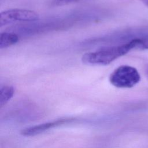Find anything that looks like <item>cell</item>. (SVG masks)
Segmentation results:
<instances>
[{
    "label": "cell",
    "mask_w": 148,
    "mask_h": 148,
    "mask_svg": "<svg viewBox=\"0 0 148 148\" xmlns=\"http://www.w3.org/2000/svg\"><path fill=\"white\" fill-rule=\"evenodd\" d=\"M18 40V37L15 34L9 32L1 33L0 36V48L8 47L16 43Z\"/></svg>",
    "instance_id": "5"
},
{
    "label": "cell",
    "mask_w": 148,
    "mask_h": 148,
    "mask_svg": "<svg viewBox=\"0 0 148 148\" xmlns=\"http://www.w3.org/2000/svg\"><path fill=\"white\" fill-rule=\"evenodd\" d=\"M146 75H147V76L148 77V66H147L146 67Z\"/></svg>",
    "instance_id": "9"
},
{
    "label": "cell",
    "mask_w": 148,
    "mask_h": 148,
    "mask_svg": "<svg viewBox=\"0 0 148 148\" xmlns=\"http://www.w3.org/2000/svg\"><path fill=\"white\" fill-rule=\"evenodd\" d=\"M140 43V37L134 38L121 45L106 47L94 52L86 53L83 55L82 61L84 64L88 65H107L131 50L135 49H139Z\"/></svg>",
    "instance_id": "1"
},
{
    "label": "cell",
    "mask_w": 148,
    "mask_h": 148,
    "mask_svg": "<svg viewBox=\"0 0 148 148\" xmlns=\"http://www.w3.org/2000/svg\"><path fill=\"white\" fill-rule=\"evenodd\" d=\"M14 89L12 86H4L1 88L0 94V105L2 107L13 96Z\"/></svg>",
    "instance_id": "6"
},
{
    "label": "cell",
    "mask_w": 148,
    "mask_h": 148,
    "mask_svg": "<svg viewBox=\"0 0 148 148\" xmlns=\"http://www.w3.org/2000/svg\"><path fill=\"white\" fill-rule=\"evenodd\" d=\"M39 18V14L32 10L10 9L1 13L0 25L2 27L16 21H34L38 20Z\"/></svg>",
    "instance_id": "3"
},
{
    "label": "cell",
    "mask_w": 148,
    "mask_h": 148,
    "mask_svg": "<svg viewBox=\"0 0 148 148\" xmlns=\"http://www.w3.org/2000/svg\"><path fill=\"white\" fill-rule=\"evenodd\" d=\"M140 79L138 70L131 66L124 65L117 68L110 75V83L117 88H131Z\"/></svg>",
    "instance_id": "2"
},
{
    "label": "cell",
    "mask_w": 148,
    "mask_h": 148,
    "mask_svg": "<svg viewBox=\"0 0 148 148\" xmlns=\"http://www.w3.org/2000/svg\"><path fill=\"white\" fill-rule=\"evenodd\" d=\"M73 120H74L73 119H60V120H54L50 122L45 123L43 124H39L37 125L25 128L22 131L21 134L24 136H26L36 135L37 134L42 133L44 131L48 130L49 129L70 123L73 121Z\"/></svg>",
    "instance_id": "4"
},
{
    "label": "cell",
    "mask_w": 148,
    "mask_h": 148,
    "mask_svg": "<svg viewBox=\"0 0 148 148\" xmlns=\"http://www.w3.org/2000/svg\"><path fill=\"white\" fill-rule=\"evenodd\" d=\"M58 2H64V3H66V2H74V1H76L78 0H57Z\"/></svg>",
    "instance_id": "7"
},
{
    "label": "cell",
    "mask_w": 148,
    "mask_h": 148,
    "mask_svg": "<svg viewBox=\"0 0 148 148\" xmlns=\"http://www.w3.org/2000/svg\"><path fill=\"white\" fill-rule=\"evenodd\" d=\"M145 5H146L147 6H148V0H140Z\"/></svg>",
    "instance_id": "8"
}]
</instances>
